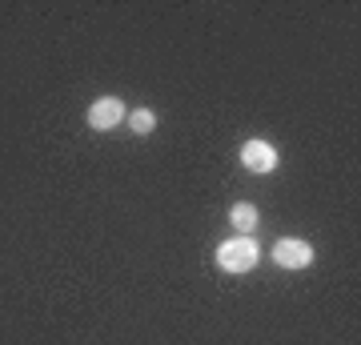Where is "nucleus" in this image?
I'll return each mask as SVG.
<instances>
[{"label": "nucleus", "mask_w": 361, "mask_h": 345, "mask_svg": "<svg viewBox=\"0 0 361 345\" xmlns=\"http://www.w3.org/2000/svg\"><path fill=\"white\" fill-rule=\"evenodd\" d=\"M125 121H129V128H133V133H141V137L157 128V113H153V109H133Z\"/></svg>", "instance_id": "6"}, {"label": "nucleus", "mask_w": 361, "mask_h": 345, "mask_svg": "<svg viewBox=\"0 0 361 345\" xmlns=\"http://www.w3.org/2000/svg\"><path fill=\"white\" fill-rule=\"evenodd\" d=\"M125 116H129V109H125L121 97H97V101L89 104V128H97V133L116 128Z\"/></svg>", "instance_id": "2"}, {"label": "nucleus", "mask_w": 361, "mask_h": 345, "mask_svg": "<svg viewBox=\"0 0 361 345\" xmlns=\"http://www.w3.org/2000/svg\"><path fill=\"white\" fill-rule=\"evenodd\" d=\"M241 165L249 169V173H273L277 169V149H273L269 141H261V137H249L245 145H241Z\"/></svg>", "instance_id": "4"}, {"label": "nucleus", "mask_w": 361, "mask_h": 345, "mask_svg": "<svg viewBox=\"0 0 361 345\" xmlns=\"http://www.w3.org/2000/svg\"><path fill=\"white\" fill-rule=\"evenodd\" d=\"M273 261L281 269H310L313 265V245L301 237H281L273 245Z\"/></svg>", "instance_id": "3"}, {"label": "nucleus", "mask_w": 361, "mask_h": 345, "mask_svg": "<svg viewBox=\"0 0 361 345\" xmlns=\"http://www.w3.org/2000/svg\"><path fill=\"white\" fill-rule=\"evenodd\" d=\"M257 261H261V249L253 237H233L217 249V265L225 273H249V269H257Z\"/></svg>", "instance_id": "1"}, {"label": "nucleus", "mask_w": 361, "mask_h": 345, "mask_svg": "<svg viewBox=\"0 0 361 345\" xmlns=\"http://www.w3.org/2000/svg\"><path fill=\"white\" fill-rule=\"evenodd\" d=\"M229 221H233V229H237V237H253L261 225V213H257V205H249V201H237L229 209Z\"/></svg>", "instance_id": "5"}]
</instances>
